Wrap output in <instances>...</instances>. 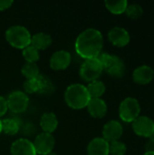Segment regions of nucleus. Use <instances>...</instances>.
Returning <instances> with one entry per match:
<instances>
[{
    "label": "nucleus",
    "instance_id": "f257e3e1",
    "mask_svg": "<svg viewBox=\"0 0 154 155\" xmlns=\"http://www.w3.org/2000/svg\"><path fill=\"white\" fill-rule=\"evenodd\" d=\"M74 46L78 55L84 60L96 58L103 50V34L95 28L85 29L77 36Z\"/></svg>",
    "mask_w": 154,
    "mask_h": 155
},
{
    "label": "nucleus",
    "instance_id": "f03ea898",
    "mask_svg": "<svg viewBox=\"0 0 154 155\" xmlns=\"http://www.w3.org/2000/svg\"><path fill=\"white\" fill-rule=\"evenodd\" d=\"M90 100L91 97L88 94L86 86L81 84H73L65 90L64 101L72 109H84L87 106Z\"/></svg>",
    "mask_w": 154,
    "mask_h": 155
},
{
    "label": "nucleus",
    "instance_id": "7ed1b4c3",
    "mask_svg": "<svg viewBox=\"0 0 154 155\" xmlns=\"http://www.w3.org/2000/svg\"><path fill=\"white\" fill-rule=\"evenodd\" d=\"M96 58L101 63L103 71L109 75L115 78H121L124 75L125 64L119 56L108 53H101Z\"/></svg>",
    "mask_w": 154,
    "mask_h": 155
},
{
    "label": "nucleus",
    "instance_id": "20e7f679",
    "mask_svg": "<svg viewBox=\"0 0 154 155\" xmlns=\"http://www.w3.org/2000/svg\"><path fill=\"white\" fill-rule=\"evenodd\" d=\"M32 35L23 25H13L5 31V39L10 45L17 49H24L31 45Z\"/></svg>",
    "mask_w": 154,
    "mask_h": 155
},
{
    "label": "nucleus",
    "instance_id": "39448f33",
    "mask_svg": "<svg viewBox=\"0 0 154 155\" xmlns=\"http://www.w3.org/2000/svg\"><path fill=\"white\" fill-rule=\"evenodd\" d=\"M141 115V104L134 97L123 99L119 106V116L124 123H133Z\"/></svg>",
    "mask_w": 154,
    "mask_h": 155
},
{
    "label": "nucleus",
    "instance_id": "423d86ee",
    "mask_svg": "<svg viewBox=\"0 0 154 155\" xmlns=\"http://www.w3.org/2000/svg\"><path fill=\"white\" fill-rule=\"evenodd\" d=\"M25 93L27 94H47L53 92L54 85L53 84L43 75H38L34 79H27L24 83Z\"/></svg>",
    "mask_w": 154,
    "mask_h": 155
},
{
    "label": "nucleus",
    "instance_id": "0eeeda50",
    "mask_svg": "<svg viewBox=\"0 0 154 155\" xmlns=\"http://www.w3.org/2000/svg\"><path fill=\"white\" fill-rule=\"evenodd\" d=\"M103 68L97 58L84 60L80 67V76L81 78L88 83L98 80L101 76Z\"/></svg>",
    "mask_w": 154,
    "mask_h": 155
},
{
    "label": "nucleus",
    "instance_id": "6e6552de",
    "mask_svg": "<svg viewBox=\"0 0 154 155\" xmlns=\"http://www.w3.org/2000/svg\"><path fill=\"white\" fill-rule=\"evenodd\" d=\"M6 102L8 110L14 114H22L29 105V97L25 92L14 91L8 95Z\"/></svg>",
    "mask_w": 154,
    "mask_h": 155
},
{
    "label": "nucleus",
    "instance_id": "1a4fd4ad",
    "mask_svg": "<svg viewBox=\"0 0 154 155\" xmlns=\"http://www.w3.org/2000/svg\"><path fill=\"white\" fill-rule=\"evenodd\" d=\"M133 133L144 138H149L154 133V121L146 115H140L132 123Z\"/></svg>",
    "mask_w": 154,
    "mask_h": 155
},
{
    "label": "nucleus",
    "instance_id": "9d476101",
    "mask_svg": "<svg viewBox=\"0 0 154 155\" xmlns=\"http://www.w3.org/2000/svg\"><path fill=\"white\" fill-rule=\"evenodd\" d=\"M33 144L37 154L47 155L53 152L55 144V140L51 134L43 132L36 136Z\"/></svg>",
    "mask_w": 154,
    "mask_h": 155
},
{
    "label": "nucleus",
    "instance_id": "9b49d317",
    "mask_svg": "<svg viewBox=\"0 0 154 155\" xmlns=\"http://www.w3.org/2000/svg\"><path fill=\"white\" fill-rule=\"evenodd\" d=\"M108 39L116 47H124L130 44V33L123 27L114 26L108 32Z\"/></svg>",
    "mask_w": 154,
    "mask_h": 155
},
{
    "label": "nucleus",
    "instance_id": "f8f14e48",
    "mask_svg": "<svg viewBox=\"0 0 154 155\" xmlns=\"http://www.w3.org/2000/svg\"><path fill=\"white\" fill-rule=\"evenodd\" d=\"M102 133L103 138L110 143L120 140L123 134V127L119 121L112 120L104 124Z\"/></svg>",
    "mask_w": 154,
    "mask_h": 155
},
{
    "label": "nucleus",
    "instance_id": "ddd939ff",
    "mask_svg": "<svg viewBox=\"0 0 154 155\" xmlns=\"http://www.w3.org/2000/svg\"><path fill=\"white\" fill-rule=\"evenodd\" d=\"M154 79V70L149 65L143 64L136 67L133 72V80L140 85H147Z\"/></svg>",
    "mask_w": 154,
    "mask_h": 155
},
{
    "label": "nucleus",
    "instance_id": "4468645a",
    "mask_svg": "<svg viewBox=\"0 0 154 155\" xmlns=\"http://www.w3.org/2000/svg\"><path fill=\"white\" fill-rule=\"evenodd\" d=\"M72 61L71 54L65 50H59L54 52L50 58V67L55 71L66 69Z\"/></svg>",
    "mask_w": 154,
    "mask_h": 155
},
{
    "label": "nucleus",
    "instance_id": "2eb2a0df",
    "mask_svg": "<svg viewBox=\"0 0 154 155\" xmlns=\"http://www.w3.org/2000/svg\"><path fill=\"white\" fill-rule=\"evenodd\" d=\"M11 155H36L35 149L31 141L25 138H20L15 141L11 145Z\"/></svg>",
    "mask_w": 154,
    "mask_h": 155
},
{
    "label": "nucleus",
    "instance_id": "dca6fc26",
    "mask_svg": "<svg viewBox=\"0 0 154 155\" xmlns=\"http://www.w3.org/2000/svg\"><path fill=\"white\" fill-rule=\"evenodd\" d=\"M90 115L95 119H102L107 114V104L102 98L91 99L86 106Z\"/></svg>",
    "mask_w": 154,
    "mask_h": 155
},
{
    "label": "nucleus",
    "instance_id": "f3484780",
    "mask_svg": "<svg viewBox=\"0 0 154 155\" xmlns=\"http://www.w3.org/2000/svg\"><path fill=\"white\" fill-rule=\"evenodd\" d=\"M87 155H110L109 143L103 137L93 138L87 146Z\"/></svg>",
    "mask_w": 154,
    "mask_h": 155
},
{
    "label": "nucleus",
    "instance_id": "a211bd4d",
    "mask_svg": "<svg viewBox=\"0 0 154 155\" xmlns=\"http://www.w3.org/2000/svg\"><path fill=\"white\" fill-rule=\"evenodd\" d=\"M40 126L44 133L47 134H53L57 126H58V119L57 116L52 113V112H47L44 113L40 119Z\"/></svg>",
    "mask_w": 154,
    "mask_h": 155
},
{
    "label": "nucleus",
    "instance_id": "6ab92c4d",
    "mask_svg": "<svg viewBox=\"0 0 154 155\" xmlns=\"http://www.w3.org/2000/svg\"><path fill=\"white\" fill-rule=\"evenodd\" d=\"M53 43L52 36L46 33H37L32 35L31 38V45L35 47L38 51L39 50H44L48 48Z\"/></svg>",
    "mask_w": 154,
    "mask_h": 155
},
{
    "label": "nucleus",
    "instance_id": "aec40b11",
    "mask_svg": "<svg viewBox=\"0 0 154 155\" xmlns=\"http://www.w3.org/2000/svg\"><path fill=\"white\" fill-rule=\"evenodd\" d=\"M86 89L88 91L91 99H95V98H101L104 94L106 87L102 81L96 80L89 83L88 85L86 86Z\"/></svg>",
    "mask_w": 154,
    "mask_h": 155
},
{
    "label": "nucleus",
    "instance_id": "412c9836",
    "mask_svg": "<svg viewBox=\"0 0 154 155\" xmlns=\"http://www.w3.org/2000/svg\"><path fill=\"white\" fill-rule=\"evenodd\" d=\"M104 5L110 13L113 15H122L125 13V10L129 4L127 0H119V1H105Z\"/></svg>",
    "mask_w": 154,
    "mask_h": 155
},
{
    "label": "nucleus",
    "instance_id": "4be33fe9",
    "mask_svg": "<svg viewBox=\"0 0 154 155\" xmlns=\"http://www.w3.org/2000/svg\"><path fill=\"white\" fill-rule=\"evenodd\" d=\"M2 122V133L7 135H15L20 130V124L15 118H6L1 120Z\"/></svg>",
    "mask_w": 154,
    "mask_h": 155
},
{
    "label": "nucleus",
    "instance_id": "5701e85b",
    "mask_svg": "<svg viewBox=\"0 0 154 155\" xmlns=\"http://www.w3.org/2000/svg\"><path fill=\"white\" fill-rule=\"evenodd\" d=\"M21 73L26 78V80L34 79L40 75L39 68L35 63H25L21 69Z\"/></svg>",
    "mask_w": 154,
    "mask_h": 155
},
{
    "label": "nucleus",
    "instance_id": "b1692460",
    "mask_svg": "<svg viewBox=\"0 0 154 155\" xmlns=\"http://www.w3.org/2000/svg\"><path fill=\"white\" fill-rule=\"evenodd\" d=\"M22 54L25 60L26 61V63H35L36 61L39 60V57H40L39 51L35 47H34L32 45L24 48Z\"/></svg>",
    "mask_w": 154,
    "mask_h": 155
},
{
    "label": "nucleus",
    "instance_id": "393cba45",
    "mask_svg": "<svg viewBox=\"0 0 154 155\" xmlns=\"http://www.w3.org/2000/svg\"><path fill=\"white\" fill-rule=\"evenodd\" d=\"M124 14L129 18L133 19V20H136V19H139L140 17L143 16V8L139 4H131V5H128Z\"/></svg>",
    "mask_w": 154,
    "mask_h": 155
},
{
    "label": "nucleus",
    "instance_id": "a878e982",
    "mask_svg": "<svg viewBox=\"0 0 154 155\" xmlns=\"http://www.w3.org/2000/svg\"><path fill=\"white\" fill-rule=\"evenodd\" d=\"M127 152V146L124 143L115 141L109 143V153L111 155H124Z\"/></svg>",
    "mask_w": 154,
    "mask_h": 155
},
{
    "label": "nucleus",
    "instance_id": "bb28decb",
    "mask_svg": "<svg viewBox=\"0 0 154 155\" xmlns=\"http://www.w3.org/2000/svg\"><path fill=\"white\" fill-rule=\"evenodd\" d=\"M7 111H8V107H7L6 99L3 96H0V117L4 116Z\"/></svg>",
    "mask_w": 154,
    "mask_h": 155
},
{
    "label": "nucleus",
    "instance_id": "cd10ccee",
    "mask_svg": "<svg viewBox=\"0 0 154 155\" xmlns=\"http://www.w3.org/2000/svg\"><path fill=\"white\" fill-rule=\"evenodd\" d=\"M14 1L12 0H0V11H4L11 7Z\"/></svg>",
    "mask_w": 154,
    "mask_h": 155
},
{
    "label": "nucleus",
    "instance_id": "c85d7f7f",
    "mask_svg": "<svg viewBox=\"0 0 154 155\" xmlns=\"http://www.w3.org/2000/svg\"><path fill=\"white\" fill-rule=\"evenodd\" d=\"M154 151V143L148 141L145 144V152H152Z\"/></svg>",
    "mask_w": 154,
    "mask_h": 155
},
{
    "label": "nucleus",
    "instance_id": "c756f323",
    "mask_svg": "<svg viewBox=\"0 0 154 155\" xmlns=\"http://www.w3.org/2000/svg\"><path fill=\"white\" fill-rule=\"evenodd\" d=\"M148 139H149V141H150V142H152V143H154V133L152 134V135H151V136H150V137H149V138H148Z\"/></svg>",
    "mask_w": 154,
    "mask_h": 155
},
{
    "label": "nucleus",
    "instance_id": "7c9ffc66",
    "mask_svg": "<svg viewBox=\"0 0 154 155\" xmlns=\"http://www.w3.org/2000/svg\"><path fill=\"white\" fill-rule=\"evenodd\" d=\"M143 155H154V151L152 152H145Z\"/></svg>",
    "mask_w": 154,
    "mask_h": 155
},
{
    "label": "nucleus",
    "instance_id": "2f4dec72",
    "mask_svg": "<svg viewBox=\"0 0 154 155\" xmlns=\"http://www.w3.org/2000/svg\"><path fill=\"white\" fill-rule=\"evenodd\" d=\"M2 133V122H1V119H0V134Z\"/></svg>",
    "mask_w": 154,
    "mask_h": 155
},
{
    "label": "nucleus",
    "instance_id": "473e14b6",
    "mask_svg": "<svg viewBox=\"0 0 154 155\" xmlns=\"http://www.w3.org/2000/svg\"><path fill=\"white\" fill-rule=\"evenodd\" d=\"M47 155H57V153H54V152H51L50 153H48Z\"/></svg>",
    "mask_w": 154,
    "mask_h": 155
},
{
    "label": "nucleus",
    "instance_id": "72a5a7b5",
    "mask_svg": "<svg viewBox=\"0 0 154 155\" xmlns=\"http://www.w3.org/2000/svg\"><path fill=\"white\" fill-rule=\"evenodd\" d=\"M153 80H154V79H153Z\"/></svg>",
    "mask_w": 154,
    "mask_h": 155
}]
</instances>
